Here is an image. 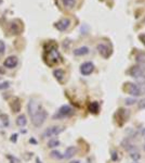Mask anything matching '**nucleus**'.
<instances>
[{"label":"nucleus","mask_w":145,"mask_h":163,"mask_svg":"<svg viewBox=\"0 0 145 163\" xmlns=\"http://www.w3.org/2000/svg\"><path fill=\"white\" fill-rule=\"evenodd\" d=\"M10 108L13 112H20L21 111V102L19 98H13V100L10 102Z\"/></svg>","instance_id":"13"},{"label":"nucleus","mask_w":145,"mask_h":163,"mask_svg":"<svg viewBox=\"0 0 145 163\" xmlns=\"http://www.w3.org/2000/svg\"><path fill=\"white\" fill-rule=\"evenodd\" d=\"M144 92H145V90H144Z\"/></svg>","instance_id":"35"},{"label":"nucleus","mask_w":145,"mask_h":163,"mask_svg":"<svg viewBox=\"0 0 145 163\" xmlns=\"http://www.w3.org/2000/svg\"><path fill=\"white\" fill-rule=\"evenodd\" d=\"M76 2H77V0H62L63 6L67 9H72L76 6Z\"/></svg>","instance_id":"18"},{"label":"nucleus","mask_w":145,"mask_h":163,"mask_svg":"<svg viewBox=\"0 0 145 163\" xmlns=\"http://www.w3.org/2000/svg\"><path fill=\"white\" fill-rule=\"evenodd\" d=\"M40 109H41V108H40V106L38 104V102H36L34 99H30L29 102H28V104H27V110H28V114H29L30 116H33L38 110H40Z\"/></svg>","instance_id":"9"},{"label":"nucleus","mask_w":145,"mask_h":163,"mask_svg":"<svg viewBox=\"0 0 145 163\" xmlns=\"http://www.w3.org/2000/svg\"><path fill=\"white\" fill-rule=\"evenodd\" d=\"M117 159H118L117 152H116V151H113V153H112V160H113V161H117Z\"/></svg>","instance_id":"29"},{"label":"nucleus","mask_w":145,"mask_h":163,"mask_svg":"<svg viewBox=\"0 0 145 163\" xmlns=\"http://www.w3.org/2000/svg\"><path fill=\"white\" fill-rule=\"evenodd\" d=\"M59 146H60V141L58 139L52 138V139H50L48 141V147L49 148H55V147H59Z\"/></svg>","instance_id":"23"},{"label":"nucleus","mask_w":145,"mask_h":163,"mask_svg":"<svg viewBox=\"0 0 145 163\" xmlns=\"http://www.w3.org/2000/svg\"><path fill=\"white\" fill-rule=\"evenodd\" d=\"M127 92H128V94L131 95L132 97H139L142 94L141 87L138 84H133V83L127 84Z\"/></svg>","instance_id":"6"},{"label":"nucleus","mask_w":145,"mask_h":163,"mask_svg":"<svg viewBox=\"0 0 145 163\" xmlns=\"http://www.w3.org/2000/svg\"><path fill=\"white\" fill-rule=\"evenodd\" d=\"M61 59V56L59 51L56 50V48H53L51 50H48L47 51V56H46V61L48 64H55V63H58Z\"/></svg>","instance_id":"3"},{"label":"nucleus","mask_w":145,"mask_h":163,"mask_svg":"<svg viewBox=\"0 0 145 163\" xmlns=\"http://www.w3.org/2000/svg\"><path fill=\"white\" fill-rule=\"evenodd\" d=\"M17 62H19V60H17V57L15 56H10L8 57L4 62H3V65L8 69H14L16 65H17Z\"/></svg>","instance_id":"11"},{"label":"nucleus","mask_w":145,"mask_h":163,"mask_svg":"<svg viewBox=\"0 0 145 163\" xmlns=\"http://www.w3.org/2000/svg\"><path fill=\"white\" fill-rule=\"evenodd\" d=\"M16 125L20 126V127H23L27 124V119H26V115L25 114H20L19 116L16 117V121H15Z\"/></svg>","instance_id":"15"},{"label":"nucleus","mask_w":145,"mask_h":163,"mask_svg":"<svg viewBox=\"0 0 145 163\" xmlns=\"http://www.w3.org/2000/svg\"><path fill=\"white\" fill-rule=\"evenodd\" d=\"M63 131H64V127L54 125V126H50V127H48L46 131L41 134V136H42V138H49V137H53V136L59 135Z\"/></svg>","instance_id":"5"},{"label":"nucleus","mask_w":145,"mask_h":163,"mask_svg":"<svg viewBox=\"0 0 145 163\" xmlns=\"http://www.w3.org/2000/svg\"><path fill=\"white\" fill-rule=\"evenodd\" d=\"M139 107L141 109H145V99H142V100L139 101Z\"/></svg>","instance_id":"28"},{"label":"nucleus","mask_w":145,"mask_h":163,"mask_svg":"<svg viewBox=\"0 0 145 163\" xmlns=\"http://www.w3.org/2000/svg\"><path fill=\"white\" fill-rule=\"evenodd\" d=\"M135 102H137V100H135L134 97H132V98H126L125 99V104L126 106H133Z\"/></svg>","instance_id":"24"},{"label":"nucleus","mask_w":145,"mask_h":163,"mask_svg":"<svg viewBox=\"0 0 145 163\" xmlns=\"http://www.w3.org/2000/svg\"><path fill=\"white\" fill-rule=\"evenodd\" d=\"M135 60H137V62H139L140 64L145 65V52H139L137 56H135Z\"/></svg>","instance_id":"20"},{"label":"nucleus","mask_w":145,"mask_h":163,"mask_svg":"<svg viewBox=\"0 0 145 163\" xmlns=\"http://www.w3.org/2000/svg\"><path fill=\"white\" fill-rule=\"evenodd\" d=\"M29 141H30V142H32V143H35V145H36V143H37V141H36V140H35V139H33V138H32V139H30V140H29Z\"/></svg>","instance_id":"33"},{"label":"nucleus","mask_w":145,"mask_h":163,"mask_svg":"<svg viewBox=\"0 0 145 163\" xmlns=\"http://www.w3.org/2000/svg\"><path fill=\"white\" fill-rule=\"evenodd\" d=\"M19 25H20V24H17V21H16V20L13 21V22L10 24V31L12 32V34L17 35V34L21 33L22 28H21V27H19Z\"/></svg>","instance_id":"16"},{"label":"nucleus","mask_w":145,"mask_h":163,"mask_svg":"<svg viewBox=\"0 0 145 163\" xmlns=\"http://www.w3.org/2000/svg\"><path fill=\"white\" fill-rule=\"evenodd\" d=\"M93 71H94V64L92 62H85L80 65V73L85 76L92 74Z\"/></svg>","instance_id":"7"},{"label":"nucleus","mask_w":145,"mask_h":163,"mask_svg":"<svg viewBox=\"0 0 145 163\" xmlns=\"http://www.w3.org/2000/svg\"><path fill=\"white\" fill-rule=\"evenodd\" d=\"M96 50L104 58L110 57V54H111V49L108 48L107 45H105V44H99L97 46H96Z\"/></svg>","instance_id":"10"},{"label":"nucleus","mask_w":145,"mask_h":163,"mask_svg":"<svg viewBox=\"0 0 145 163\" xmlns=\"http://www.w3.org/2000/svg\"><path fill=\"white\" fill-rule=\"evenodd\" d=\"M129 75L133 78H137V79L143 78L145 76V68L142 64L134 65L129 70Z\"/></svg>","instance_id":"4"},{"label":"nucleus","mask_w":145,"mask_h":163,"mask_svg":"<svg viewBox=\"0 0 145 163\" xmlns=\"http://www.w3.org/2000/svg\"><path fill=\"white\" fill-rule=\"evenodd\" d=\"M47 116H48V112L44 109H40L32 116V122L36 127H40L44 123V121L47 120Z\"/></svg>","instance_id":"1"},{"label":"nucleus","mask_w":145,"mask_h":163,"mask_svg":"<svg viewBox=\"0 0 145 163\" xmlns=\"http://www.w3.org/2000/svg\"><path fill=\"white\" fill-rule=\"evenodd\" d=\"M0 121L3 124L4 127H8L9 124H10V121H9V115L6 113H0Z\"/></svg>","instance_id":"19"},{"label":"nucleus","mask_w":145,"mask_h":163,"mask_svg":"<svg viewBox=\"0 0 145 163\" xmlns=\"http://www.w3.org/2000/svg\"><path fill=\"white\" fill-rule=\"evenodd\" d=\"M89 48L86 47V46H82V47H79V48H76L74 50V54L77 57H81V56H86V54L89 53Z\"/></svg>","instance_id":"14"},{"label":"nucleus","mask_w":145,"mask_h":163,"mask_svg":"<svg viewBox=\"0 0 145 163\" xmlns=\"http://www.w3.org/2000/svg\"><path fill=\"white\" fill-rule=\"evenodd\" d=\"M132 163H139V162H138V161H133Z\"/></svg>","instance_id":"34"},{"label":"nucleus","mask_w":145,"mask_h":163,"mask_svg":"<svg viewBox=\"0 0 145 163\" xmlns=\"http://www.w3.org/2000/svg\"><path fill=\"white\" fill-rule=\"evenodd\" d=\"M9 87H10V83H9V81H3V83H0V90L7 89Z\"/></svg>","instance_id":"26"},{"label":"nucleus","mask_w":145,"mask_h":163,"mask_svg":"<svg viewBox=\"0 0 145 163\" xmlns=\"http://www.w3.org/2000/svg\"><path fill=\"white\" fill-rule=\"evenodd\" d=\"M16 138H17V134H13V135H12V137H11V141L16 142Z\"/></svg>","instance_id":"30"},{"label":"nucleus","mask_w":145,"mask_h":163,"mask_svg":"<svg viewBox=\"0 0 145 163\" xmlns=\"http://www.w3.org/2000/svg\"><path fill=\"white\" fill-rule=\"evenodd\" d=\"M4 73H6V70H4V69H2V68H0V74L3 75Z\"/></svg>","instance_id":"31"},{"label":"nucleus","mask_w":145,"mask_h":163,"mask_svg":"<svg viewBox=\"0 0 145 163\" xmlns=\"http://www.w3.org/2000/svg\"><path fill=\"white\" fill-rule=\"evenodd\" d=\"M53 75L59 81H62L63 78H64V71L61 70V69H56V70L53 71Z\"/></svg>","instance_id":"17"},{"label":"nucleus","mask_w":145,"mask_h":163,"mask_svg":"<svg viewBox=\"0 0 145 163\" xmlns=\"http://www.w3.org/2000/svg\"><path fill=\"white\" fill-rule=\"evenodd\" d=\"M130 157H131V159H132L133 161H138V160L141 158V155H140L138 151H135V152H131Z\"/></svg>","instance_id":"25"},{"label":"nucleus","mask_w":145,"mask_h":163,"mask_svg":"<svg viewBox=\"0 0 145 163\" xmlns=\"http://www.w3.org/2000/svg\"><path fill=\"white\" fill-rule=\"evenodd\" d=\"M72 113H74V110H72V108L70 106H62L58 112L53 115V120H62V119H65V117H68L70 116Z\"/></svg>","instance_id":"2"},{"label":"nucleus","mask_w":145,"mask_h":163,"mask_svg":"<svg viewBox=\"0 0 145 163\" xmlns=\"http://www.w3.org/2000/svg\"><path fill=\"white\" fill-rule=\"evenodd\" d=\"M89 111L92 113H97L99 111V103L97 102H91L89 104Z\"/></svg>","instance_id":"22"},{"label":"nucleus","mask_w":145,"mask_h":163,"mask_svg":"<svg viewBox=\"0 0 145 163\" xmlns=\"http://www.w3.org/2000/svg\"><path fill=\"white\" fill-rule=\"evenodd\" d=\"M50 157L53 158V159H58V160H60V159H64L63 155H62V153H61L60 151H58V150H52V151L50 152Z\"/></svg>","instance_id":"21"},{"label":"nucleus","mask_w":145,"mask_h":163,"mask_svg":"<svg viewBox=\"0 0 145 163\" xmlns=\"http://www.w3.org/2000/svg\"><path fill=\"white\" fill-rule=\"evenodd\" d=\"M69 25H70V20L69 19H62V20H60L59 22H56L55 24H54V26L56 27V30L58 31H60V32H64V31H66L68 27H69Z\"/></svg>","instance_id":"8"},{"label":"nucleus","mask_w":145,"mask_h":163,"mask_svg":"<svg viewBox=\"0 0 145 163\" xmlns=\"http://www.w3.org/2000/svg\"><path fill=\"white\" fill-rule=\"evenodd\" d=\"M6 50V45L2 40H0V54H3Z\"/></svg>","instance_id":"27"},{"label":"nucleus","mask_w":145,"mask_h":163,"mask_svg":"<svg viewBox=\"0 0 145 163\" xmlns=\"http://www.w3.org/2000/svg\"><path fill=\"white\" fill-rule=\"evenodd\" d=\"M69 163H80V161H78V160H72V161H70Z\"/></svg>","instance_id":"32"},{"label":"nucleus","mask_w":145,"mask_h":163,"mask_svg":"<svg viewBox=\"0 0 145 163\" xmlns=\"http://www.w3.org/2000/svg\"><path fill=\"white\" fill-rule=\"evenodd\" d=\"M76 152H77V148L75 146H69L68 148H66L65 153L63 155V157H64V159H70L76 155Z\"/></svg>","instance_id":"12"}]
</instances>
